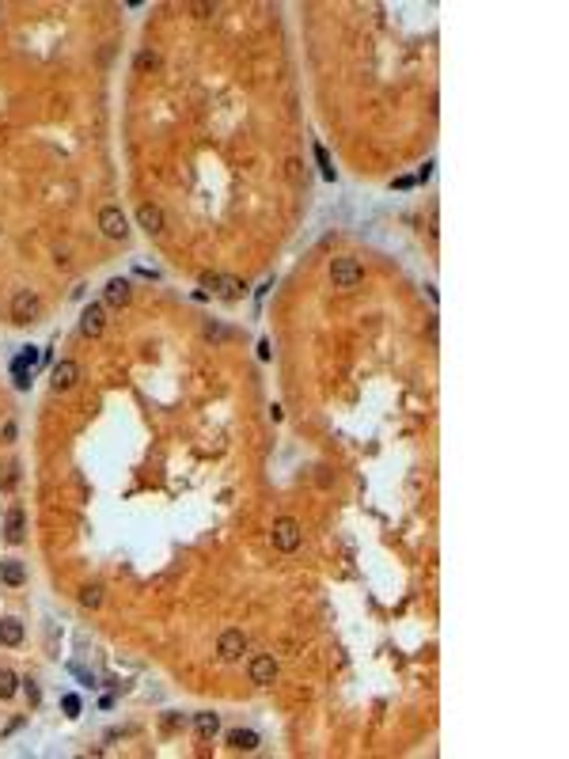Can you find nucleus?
<instances>
[{
    "label": "nucleus",
    "mask_w": 569,
    "mask_h": 759,
    "mask_svg": "<svg viewBox=\"0 0 569 759\" xmlns=\"http://www.w3.org/2000/svg\"><path fill=\"white\" fill-rule=\"evenodd\" d=\"M300 539H304V531H300V524L292 520V516H278L270 528V543L278 547L281 554H292L300 547Z\"/></svg>",
    "instance_id": "obj_1"
},
{
    "label": "nucleus",
    "mask_w": 569,
    "mask_h": 759,
    "mask_svg": "<svg viewBox=\"0 0 569 759\" xmlns=\"http://www.w3.org/2000/svg\"><path fill=\"white\" fill-rule=\"evenodd\" d=\"M330 281H334V289H357L364 281V270L357 258H334L330 262Z\"/></svg>",
    "instance_id": "obj_2"
},
{
    "label": "nucleus",
    "mask_w": 569,
    "mask_h": 759,
    "mask_svg": "<svg viewBox=\"0 0 569 759\" xmlns=\"http://www.w3.org/2000/svg\"><path fill=\"white\" fill-rule=\"evenodd\" d=\"M38 312H42V300H38L31 289H19V293L12 296V323H35L38 319Z\"/></svg>",
    "instance_id": "obj_3"
},
{
    "label": "nucleus",
    "mask_w": 569,
    "mask_h": 759,
    "mask_svg": "<svg viewBox=\"0 0 569 759\" xmlns=\"http://www.w3.org/2000/svg\"><path fill=\"white\" fill-rule=\"evenodd\" d=\"M247 676H250V683H258V688H270V683L278 680V660H273V653H258V657H250Z\"/></svg>",
    "instance_id": "obj_4"
},
{
    "label": "nucleus",
    "mask_w": 569,
    "mask_h": 759,
    "mask_svg": "<svg viewBox=\"0 0 569 759\" xmlns=\"http://www.w3.org/2000/svg\"><path fill=\"white\" fill-rule=\"evenodd\" d=\"M99 228H103L107 239H126L129 236V221H126V213H121L118 205L99 209Z\"/></svg>",
    "instance_id": "obj_5"
},
{
    "label": "nucleus",
    "mask_w": 569,
    "mask_h": 759,
    "mask_svg": "<svg viewBox=\"0 0 569 759\" xmlns=\"http://www.w3.org/2000/svg\"><path fill=\"white\" fill-rule=\"evenodd\" d=\"M216 653H221V660H239L243 653H247V634L243 631H224L221 642H216Z\"/></svg>",
    "instance_id": "obj_6"
},
{
    "label": "nucleus",
    "mask_w": 569,
    "mask_h": 759,
    "mask_svg": "<svg viewBox=\"0 0 569 759\" xmlns=\"http://www.w3.org/2000/svg\"><path fill=\"white\" fill-rule=\"evenodd\" d=\"M133 300V289H129L126 278H110L107 289H103V304L107 308H126V304Z\"/></svg>",
    "instance_id": "obj_7"
},
{
    "label": "nucleus",
    "mask_w": 569,
    "mask_h": 759,
    "mask_svg": "<svg viewBox=\"0 0 569 759\" xmlns=\"http://www.w3.org/2000/svg\"><path fill=\"white\" fill-rule=\"evenodd\" d=\"M50 384H53V391H69V387H76L80 384V365H76V361H57Z\"/></svg>",
    "instance_id": "obj_8"
},
{
    "label": "nucleus",
    "mask_w": 569,
    "mask_h": 759,
    "mask_svg": "<svg viewBox=\"0 0 569 759\" xmlns=\"http://www.w3.org/2000/svg\"><path fill=\"white\" fill-rule=\"evenodd\" d=\"M137 221H141V228L148 232V236H160V232H164V209L160 205H152V201H144L141 209H137Z\"/></svg>",
    "instance_id": "obj_9"
},
{
    "label": "nucleus",
    "mask_w": 569,
    "mask_h": 759,
    "mask_svg": "<svg viewBox=\"0 0 569 759\" xmlns=\"http://www.w3.org/2000/svg\"><path fill=\"white\" fill-rule=\"evenodd\" d=\"M103 327H107V319H103V304H87L84 316H80V330H84L87 338H99Z\"/></svg>",
    "instance_id": "obj_10"
},
{
    "label": "nucleus",
    "mask_w": 569,
    "mask_h": 759,
    "mask_svg": "<svg viewBox=\"0 0 569 759\" xmlns=\"http://www.w3.org/2000/svg\"><path fill=\"white\" fill-rule=\"evenodd\" d=\"M23 531H27V516H23L19 505L8 509V520H4V539L8 543H23Z\"/></svg>",
    "instance_id": "obj_11"
},
{
    "label": "nucleus",
    "mask_w": 569,
    "mask_h": 759,
    "mask_svg": "<svg viewBox=\"0 0 569 759\" xmlns=\"http://www.w3.org/2000/svg\"><path fill=\"white\" fill-rule=\"evenodd\" d=\"M194 729H198L201 740H213L216 733H221V717H216L213 710H201V714H194Z\"/></svg>",
    "instance_id": "obj_12"
},
{
    "label": "nucleus",
    "mask_w": 569,
    "mask_h": 759,
    "mask_svg": "<svg viewBox=\"0 0 569 759\" xmlns=\"http://www.w3.org/2000/svg\"><path fill=\"white\" fill-rule=\"evenodd\" d=\"M228 744H232L235 752H255V748L262 744V737H258L255 729H232L228 733Z\"/></svg>",
    "instance_id": "obj_13"
},
{
    "label": "nucleus",
    "mask_w": 569,
    "mask_h": 759,
    "mask_svg": "<svg viewBox=\"0 0 569 759\" xmlns=\"http://www.w3.org/2000/svg\"><path fill=\"white\" fill-rule=\"evenodd\" d=\"M23 642V623L19 619H0V645H19Z\"/></svg>",
    "instance_id": "obj_14"
},
{
    "label": "nucleus",
    "mask_w": 569,
    "mask_h": 759,
    "mask_svg": "<svg viewBox=\"0 0 569 759\" xmlns=\"http://www.w3.org/2000/svg\"><path fill=\"white\" fill-rule=\"evenodd\" d=\"M0 577H4L8 585H23V581H27V570H23V562L8 558V562H0Z\"/></svg>",
    "instance_id": "obj_15"
},
{
    "label": "nucleus",
    "mask_w": 569,
    "mask_h": 759,
    "mask_svg": "<svg viewBox=\"0 0 569 759\" xmlns=\"http://www.w3.org/2000/svg\"><path fill=\"white\" fill-rule=\"evenodd\" d=\"M216 296H224V300H239V296H243V281L221 273V293H216Z\"/></svg>",
    "instance_id": "obj_16"
},
{
    "label": "nucleus",
    "mask_w": 569,
    "mask_h": 759,
    "mask_svg": "<svg viewBox=\"0 0 569 759\" xmlns=\"http://www.w3.org/2000/svg\"><path fill=\"white\" fill-rule=\"evenodd\" d=\"M160 69V53L156 50H141L137 53V72H156Z\"/></svg>",
    "instance_id": "obj_17"
},
{
    "label": "nucleus",
    "mask_w": 569,
    "mask_h": 759,
    "mask_svg": "<svg viewBox=\"0 0 569 759\" xmlns=\"http://www.w3.org/2000/svg\"><path fill=\"white\" fill-rule=\"evenodd\" d=\"M80 604H84V608H99L103 604V585H87L84 592H80Z\"/></svg>",
    "instance_id": "obj_18"
},
{
    "label": "nucleus",
    "mask_w": 569,
    "mask_h": 759,
    "mask_svg": "<svg viewBox=\"0 0 569 759\" xmlns=\"http://www.w3.org/2000/svg\"><path fill=\"white\" fill-rule=\"evenodd\" d=\"M15 672H8V668H0V699H12L15 695Z\"/></svg>",
    "instance_id": "obj_19"
},
{
    "label": "nucleus",
    "mask_w": 569,
    "mask_h": 759,
    "mask_svg": "<svg viewBox=\"0 0 569 759\" xmlns=\"http://www.w3.org/2000/svg\"><path fill=\"white\" fill-rule=\"evenodd\" d=\"M201 289H205V293H221V273L205 270L201 273Z\"/></svg>",
    "instance_id": "obj_20"
},
{
    "label": "nucleus",
    "mask_w": 569,
    "mask_h": 759,
    "mask_svg": "<svg viewBox=\"0 0 569 759\" xmlns=\"http://www.w3.org/2000/svg\"><path fill=\"white\" fill-rule=\"evenodd\" d=\"M12 376H15V387H19V391H23V387H31V380H27V365H23V361H15V365H12Z\"/></svg>",
    "instance_id": "obj_21"
},
{
    "label": "nucleus",
    "mask_w": 569,
    "mask_h": 759,
    "mask_svg": "<svg viewBox=\"0 0 569 759\" xmlns=\"http://www.w3.org/2000/svg\"><path fill=\"white\" fill-rule=\"evenodd\" d=\"M315 156H319V167H323V179H334V167H330V160H327V148H323V144H315Z\"/></svg>",
    "instance_id": "obj_22"
},
{
    "label": "nucleus",
    "mask_w": 569,
    "mask_h": 759,
    "mask_svg": "<svg viewBox=\"0 0 569 759\" xmlns=\"http://www.w3.org/2000/svg\"><path fill=\"white\" fill-rule=\"evenodd\" d=\"M65 714H69V717L80 714V699L76 695H65Z\"/></svg>",
    "instance_id": "obj_23"
},
{
    "label": "nucleus",
    "mask_w": 569,
    "mask_h": 759,
    "mask_svg": "<svg viewBox=\"0 0 569 759\" xmlns=\"http://www.w3.org/2000/svg\"><path fill=\"white\" fill-rule=\"evenodd\" d=\"M284 167H289V171H284V175H289L292 182H300V160H289V164H284Z\"/></svg>",
    "instance_id": "obj_24"
},
{
    "label": "nucleus",
    "mask_w": 569,
    "mask_h": 759,
    "mask_svg": "<svg viewBox=\"0 0 569 759\" xmlns=\"http://www.w3.org/2000/svg\"><path fill=\"white\" fill-rule=\"evenodd\" d=\"M205 338H216V342H221V338H228V330H224V327H213V323H209V327H205Z\"/></svg>",
    "instance_id": "obj_25"
},
{
    "label": "nucleus",
    "mask_w": 569,
    "mask_h": 759,
    "mask_svg": "<svg viewBox=\"0 0 569 759\" xmlns=\"http://www.w3.org/2000/svg\"><path fill=\"white\" fill-rule=\"evenodd\" d=\"M19 361H23V365H35V361H38V350H35V346H27V350H23V357H19Z\"/></svg>",
    "instance_id": "obj_26"
}]
</instances>
